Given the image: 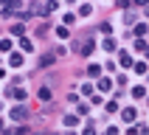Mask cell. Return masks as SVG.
<instances>
[{"instance_id":"obj_1","label":"cell","mask_w":149,"mask_h":135,"mask_svg":"<svg viewBox=\"0 0 149 135\" xmlns=\"http://www.w3.org/2000/svg\"><path fill=\"white\" fill-rule=\"evenodd\" d=\"M14 118H25V107H14V113H11Z\"/></svg>"},{"instance_id":"obj_2","label":"cell","mask_w":149,"mask_h":135,"mask_svg":"<svg viewBox=\"0 0 149 135\" xmlns=\"http://www.w3.org/2000/svg\"><path fill=\"white\" fill-rule=\"evenodd\" d=\"M121 65H124V68H130V65H132V59H130V54H121Z\"/></svg>"},{"instance_id":"obj_3","label":"cell","mask_w":149,"mask_h":135,"mask_svg":"<svg viewBox=\"0 0 149 135\" xmlns=\"http://www.w3.org/2000/svg\"><path fill=\"white\" fill-rule=\"evenodd\" d=\"M40 99H42V101L51 99V90H48V87H42V90H40Z\"/></svg>"},{"instance_id":"obj_4","label":"cell","mask_w":149,"mask_h":135,"mask_svg":"<svg viewBox=\"0 0 149 135\" xmlns=\"http://www.w3.org/2000/svg\"><path fill=\"white\" fill-rule=\"evenodd\" d=\"M11 65H14V68L23 65V56H20V54H14V56H11Z\"/></svg>"},{"instance_id":"obj_5","label":"cell","mask_w":149,"mask_h":135,"mask_svg":"<svg viewBox=\"0 0 149 135\" xmlns=\"http://www.w3.org/2000/svg\"><path fill=\"white\" fill-rule=\"evenodd\" d=\"M118 3H121V6H127V3H130V0H118Z\"/></svg>"}]
</instances>
